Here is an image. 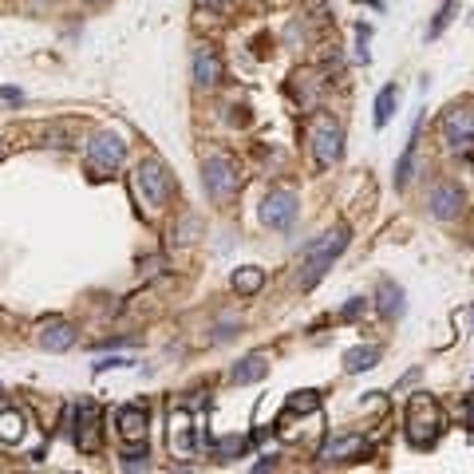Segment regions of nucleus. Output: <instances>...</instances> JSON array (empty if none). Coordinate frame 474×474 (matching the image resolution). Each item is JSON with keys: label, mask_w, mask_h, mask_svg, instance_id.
Listing matches in <instances>:
<instances>
[{"label": "nucleus", "mask_w": 474, "mask_h": 474, "mask_svg": "<svg viewBox=\"0 0 474 474\" xmlns=\"http://www.w3.org/2000/svg\"><path fill=\"white\" fill-rule=\"evenodd\" d=\"M344 249H348V230H344V225H336V230H328L324 237L308 241L305 253H300V289H313L316 281L332 269V261L340 257Z\"/></svg>", "instance_id": "obj_1"}, {"label": "nucleus", "mask_w": 474, "mask_h": 474, "mask_svg": "<svg viewBox=\"0 0 474 474\" xmlns=\"http://www.w3.org/2000/svg\"><path fill=\"white\" fill-rule=\"evenodd\" d=\"M443 423L446 419L431 396H412V404H407V439H412V446H419V451L431 446L443 435Z\"/></svg>", "instance_id": "obj_2"}, {"label": "nucleus", "mask_w": 474, "mask_h": 474, "mask_svg": "<svg viewBox=\"0 0 474 474\" xmlns=\"http://www.w3.org/2000/svg\"><path fill=\"white\" fill-rule=\"evenodd\" d=\"M135 190H139V198L151 209H162L170 202V194H175V178L167 175V167L159 159H143L135 167Z\"/></svg>", "instance_id": "obj_3"}, {"label": "nucleus", "mask_w": 474, "mask_h": 474, "mask_svg": "<svg viewBox=\"0 0 474 474\" xmlns=\"http://www.w3.org/2000/svg\"><path fill=\"white\" fill-rule=\"evenodd\" d=\"M202 186L214 202H230V198L237 194L241 178H237V162L230 159V154H209V159L202 162Z\"/></svg>", "instance_id": "obj_4"}, {"label": "nucleus", "mask_w": 474, "mask_h": 474, "mask_svg": "<svg viewBox=\"0 0 474 474\" xmlns=\"http://www.w3.org/2000/svg\"><path fill=\"white\" fill-rule=\"evenodd\" d=\"M71 419H76V446L84 454H95L99 446H103V412H99L91 399H79L76 407H71Z\"/></svg>", "instance_id": "obj_5"}, {"label": "nucleus", "mask_w": 474, "mask_h": 474, "mask_svg": "<svg viewBox=\"0 0 474 474\" xmlns=\"http://www.w3.org/2000/svg\"><path fill=\"white\" fill-rule=\"evenodd\" d=\"M123 159H127V143L118 139L115 131H99L95 139L87 143V162H91V170H99V175L118 170V167H123Z\"/></svg>", "instance_id": "obj_6"}, {"label": "nucleus", "mask_w": 474, "mask_h": 474, "mask_svg": "<svg viewBox=\"0 0 474 474\" xmlns=\"http://www.w3.org/2000/svg\"><path fill=\"white\" fill-rule=\"evenodd\" d=\"M297 209H300V198L293 190H273L266 202H261V222H266L269 230H289Z\"/></svg>", "instance_id": "obj_7"}, {"label": "nucleus", "mask_w": 474, "mask_h": 474, "mask_svg": "<svg viewBox=\"0 0 474 474\" xmlns=\"http://www.w3.org/2000/svg\"><path fill=\"white\" fill-rule=\"evenodd\" d=\"M443 139L451 151L474 147V111L470 107H451V111L443 115Z\"/></svg>", "instance_id": "obj_8"}, {"label": "nucleus", "mask_w": 474, "mask_h": 474, "mask_svg": "<svg viewBox=\"0 0 474 474\" xmlns=\"http://www.w3.org/2000/svg\"><path fill=\"white\" fill-rule=\"evenodd\" d=\"M340 143H344V135H340V127L336 123H316L313 127V154H316V167H332L336 159H340Z\"/></svg>", "instance_id": "obj_9"}, {"label": "nucleus", "mask_w": 474, "mask_h": 474, "mask_svg": "<svg viewBox=\"0 0 474 474\" xmlns=\"http://www.w3.org/2000/svg\"><path fill=\"white\" fill-rule=\"evenodd\" d=\"M368 454V443L360 439V435H336V439L324 443L321 451V462H356Z\"/></svg>", "instance_id": "obj_10"}, {"label": "nucleus", "mask_w": 474, "mask_h": 474, "mask_svg": "<svg viewBox=\"0 0 474 474\" xmlns=\"http://www.w3.org/2000/svg\"><path fill=\"white\" fill-rule=\"evenodd\" d=\"M147 423H151V415H147V407H143V404H127V407H118V412H115V427H118V435H123L127 443L147 439Z\"/></svg>", "instance_id": "obj_11"}, {"label": "nucleus", "mask_w": 474, "mask_h": 474, "mask_svg": "<svg viewBox=\"0 0 474 474\" xmlns=\"http://www.w3.org/2000/svg\"><path fill=\"white\" fill-rule=\"evenodd\" d=\"M194 415L186 412V407H178V412H170V451L178 454H194Z\"/></svg>", "instance_id": "obj_12"}, {"label": "nucleus", "mask_w": 474, "mask_h": 474, "mask_svg": "<svg viewBox=\"0 0 474 474\" xmlns=\"http://www.w3.org/2000/svg\"><path fill=\"white\" fill-rule=\"evenodd\" d=\"M459 209H462V190L451 186V182H439L431 190V214L439 222H451V217H459Z\"/></svg>", "instance_id": "obj_13"}, {"label": "nucleus", "mask_w": 474, "mask_h": 474, "mask_svg": "<svg viewBox=\"0 0 474 474\" xmlns=\"http://www.w3.org/2000/svg\"><path fill=\"white\" fill-rule=\"evenodd\" d=\"M71 344H76V328H71L68 321H48L40 328V348L48 352H68Z\"/></svg>", "instance_id": "obj_14"}, {"label": "nucleus", "mask_w": 474, "mask_h": 474, "mask_svg": "<svg viewBox=\"0 0 474 474\" xmlns=\"http://www.w3.org/2000/svg\"><path fill=\"white\" fill-rule=\"evenodd\" d=\"M269 376V356L266 352H249L241 364L233 368V384H257Z\"/></svg>", "instance_id": "obj_15"}, {"label": "nucleus", "mask_w": 474, "mask_h": 474, "mask_svg": "<svg viewBox=\"0 0 474 474\" xmlns=\"http://www.w3.org/2000/svg\"><path fill=\"white\" fill-rule=\"evenodd\" d=\"M217 79H222V60H217L214 48H202L194 56V84L198 87H214Z\"/></svg>", "instance_id": "obj_16"}, {"label": "nucleus", "mask_w": 474, "mask_h": 474, "mask_svg": "<svg viewBox=\"0 0 474 474\" xmlns=\"http://www.w3.org/2000/svg\"><path fill=\"white\" fill-rule=\"evenodd\" d=\"M376 308H380V316H384V321H396V316H404V289H399L396 281H380Z\"/></svg>", "instance_id": "obj_17"}, {"label": "nucleus", "mask_w": 474, "mask_h": 474, "mask_svg": "<svg viewBox=\"0 0 474 474\" xmlns=\"http://www.w3.org/2000/svg\"><path fill=\"white\" fill-rule=\"evenodd\" d=\"M209 446H214V459L217 462H233V459H241L245 451H249V443L241 439V435H222V439H206Z\"/></svg>", "instance_id": "obj_18"}, {"label": "nucleus", "mask_w": 474, "mask_h": 474, "mask_svg": "<svg viewBox=\"0 0 474 474\" xmlns=\"http://www.w3.org/2000/svg\"><path fill=\"white\" fill-rule=\"evenodd\" d=\"M261 285H266V269H257V266H241L233 273V289L241 297H253V293H261Z\"/></svg>", "instance_id": "obj_19"}, {"label": "nucleus", "mask_w": 474, "mask_h": 474, "mask_svg": "<svg viewBox=\"0 0 474 474\" xmlns=\"http://www.w3.org/2000/svg\"><path fill=\"white\" fill-rule=\"evenodd\" d=\"M20 439H24V415L16 412V407H4V412H0V443L12 446Z\"/></svg>", "instance_id": "obj_20"}, {"label": "nucleus", "mask_w": 474, "mask_h": 474, "mask_svg": "<svg viewBox=\"0 0 474 474\" xmlns=\"http://www.w3.org/2000/svg\"><path fill=\"white\" fill-rule=\"evenodd\" d=\"M376 360H380L376 344H364V348H348V352H344V368H348V372H368V368H376Z\"/></svg>", "instance_id": "obj_21"}, {"label": "nucleus", "mask_w": 474, "mask_h": 474, "mask_svg": "<svg viewBox=\"0 0 474 474\" xmlns=\"http://www.w3.org/2000/svg\"><path fill=\"white\" fill-rule=\"evenodd\" d=\"M415 143H419V123H415L412 139H407V147H404V159H399V167H396V186H399V190H404L407 182H412V167H415Z\"/></svg>", "instance_id": "obj_22"}, {"label": "nucleus", "mask_w": 474, "mask_h": 474, "mask_svg": "<svg viewBox=\"0 0 474 474\" xmlns=\"http://www.w3.org/2000/svg\"><path fill=\"white\" fill-rule=\"evenodd\" d=\"M118 459H123V470H147L151 462H147V443L143 439H131V446H123V451H118Z\"/></svg>", "instance_id": "obj_23"}, {"label": "nucleus", "mask_w": 474, "mask_h": 474, "mask_svg": "<svg viewBox=\"0 0 474 474\" xmlns=\"http://www.w3.org/2000/svg\"><path fill=\"white\" fill-rule=\"evenodd\" d=\"M396 103H399V87L388 84L376 95V127H388V118H391V111H396Z\"/></svg>", "instance_id": "obj_24"}, {"label": "nucleus", "mask_w": 474, "mask_h": 474, "mask_svg": "<svg viewBox=\"0 0 474 474\" xmlns=\"http://www.w3.org/2000/svg\"><path fill=\"white\" fill-rule=\"evenodd\" d=\"M316 407H321V396H316V391H293V396H289V404H285V415H305V412H316Z\"/></svg>", "instance_id": "obj_25"}, {"label": "nucleus", "mask_w": 474, "mask_h": 474, "mask_svg": "<svg viewBox=\"0 0 474 474\" xmlns=\"http://www.w3.org/2000/svg\"><path fill=\"white\" fill-rule=\"evenodd\" d=\"M454 12H459V0H443L439 12H435V24L427 29V36H431V40H435V36H443V29L454 20Z\"/></svg>", "instance_id": "obj_26"}, {"label": "nucleus", "mask_w": 474, "mask_h": 474, "mask_svg": "<svg viewBox=\"0 0 474 474\" xmlns=\"http://www.w3.org/2000/svg\"><path fill=\"white\" fill-rule=\"evenodd\" d=\"M107 368H131V360L127 356H103V360H95V372H107Z\"/></svg>", "instance_id": "obj_27"}, {"label": "nucleus", "mask_w": 474, "mask_h": 474, "mask_svg": "<svg viewBox=\"0 0 474 474\" xmlns=\"http://www.w3.org/2000/svg\"><path fill=\"white\" fill-rule=\"evenodd\" d=\"M360 313H364V300H352V305H344V321H356Z\"/></svg>", "instance_id": "obj_28"}, {"label": "nucleus", "mask_w": 474, "mask_h": 474, "mask_svg": "<svg viewBox=\"0 0 474 474\" xmlns=\"http://www.w3.org/2000/svg\"><path fill=\"white\" fill-rule=\"evenodd\" d=\"M198 4H206V8H225L230 0H198Z\"/></svg>", "instance_id": "obj_29"}, {"label": "nucleus", "mask_w": 474, "mask_h": 474, "mask_svg": "<svg viewBox=\"0 0 474 474\" xmlns=\"http://www.w3.org/2000/svg\"><path fill=\"white\" fill-rule=\"evenodd\" d=\"M467 419H470V427H474V399H470V404H467Z\"/></svg>", "instance_id": "obj_30"}, {"label": "nucleus", "mask_w": 474, "mask_h": 474, "mask_svg": "<svg viewBox=\"0 0 474 474\" xmlns=\"http://www.w3.org/2000/svg\"><path fill=\"white\" fill-rule=\"evenodd\" d=\"M368 4H372V8H380V0H368Z\"/></svg>", "instance_id": "obj_31"}, {"label": "nucleus", "mask_w": 474, "mask_h": 474, "mask_svg": "<svg viewBox=\"0 0 474 474\" xmlns=\"http://www.w3.org/2000/svg\"><path fill=\"white\" fill-rule=\"evenodd\" d=\"M87 4H103V0H87Z\"/></svg>", "instance_id": "obj_32"}]
</instances>
